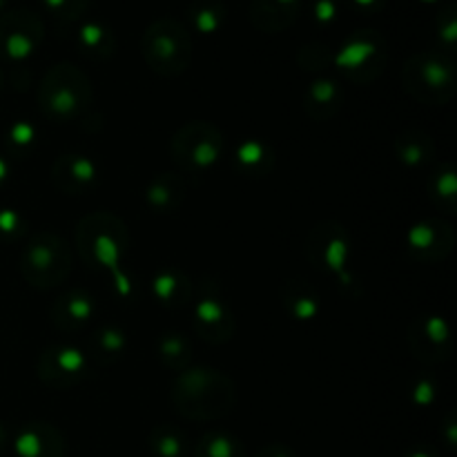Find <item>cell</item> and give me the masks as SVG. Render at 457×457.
I'll list each match as a JSON object with an SVG mask.
<instances>
[{"label": "cell", "instance_id": "cell-1", "mask_svg": "<svg viewBox=\"0 0 457 457\" xmlns=\"http://www.w3.org/2000/svg\"><path fill=\"white\" fill-rule=\"evenodd\" d=\"M174 402L179 411L190 418H219L230 411L232 386L212 370H192L177 382Z\"/></svg>", "mask_w": 457, "mask_h": 457}, {"label": "cell", "instance_id": "cell-2", "mask_svg": "<svg viewBox=\"0 0 457 457\" xmlns=\"http://www.w3.org/2000/svg\"><path fill=\"white\" fill-rule=\"evenodd\" d=\"M67 263L70 259H67L65 245L54 235H38L34 244L27 248L22 268H25L27 279L34 284L56 286L65 277Z\"/></svg>", "mask_w": 457, "mask_h": 457}, {"label": "cell", "instance_id": "cell-3", "mask_svg": "<svg viewBox=\"0 0 457 457\" xmlns=\"http://www.w3.org/2000/svg\"><path fill=\"white\" fill-rule=\"evenodd\" d=\"M145 54L156 71H163V74L181 71L187 62V45L183 31L174 29V36H163V31H159L154 36V43L145 45Z\"/></svg>", "mask_w": 457, "mask_h": 457}, {"label": "cell", "instance_id": "cell-4", "mask_svg": "<svg viewBox=\"0 0 457 457\" xmlns=\"http://www.w3.org/2000/svg\"><path fill=\"white\" fill-rule=\"evenodd\" d=\"M196 457H245L244 449L239 446V442H235L228 436H214L204 437L196 446Z\"/></svg>", "mask_w": 457, "mask_h": 457}, {"label": "cell", "instance_id": "cell-5", "mask_svg": "<svg viewBox=\"0 0 457 457\" xmlns=\"http://www.w3.org/2000/svg\"><path fill=\"white\" fill-rule=\"evenodd\" d=\"M154 446L163 457H177L179 453H181V445H179V440L174 436L163 437V440H161V437H156Z\"/></svg>", "mask_w": 457, "mask_h": 457}, {"label": "cell", "instance_id": "cell-6", "mask_svg": "<svg viewBox=\"0 0 457 457\" xmlns=\"http://www.w3.org/2000/svg\"><path fill=\"white\" fill-rule=\"evenodd\" d=\"M259 457H288V455H286L281 449H272V451H266V453L259 455Z\"/></svg>", "mask_w": 457, "mask_h": 457}]
</instances>
